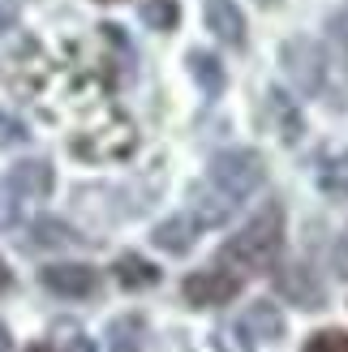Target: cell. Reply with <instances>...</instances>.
<instances>
[{"instance_id":"24","label":"cell","mask_w":348,"mask_h":352,"mask_svg":"<svg viewBox=\"0 0 348 352\" xmlns=\"http://www.w3.org/2000/svg\"><path fill=\"white\" fill-rule=\"evenodd\" d=\"M327 30H331V43L344 52V60H348V9H344V13H336V17H331V26H327Z\"/></svg>"},{"instance_id":"31","label":"cell","mask_w":348,"mask_h":352,"mask_svg":"<svg viewBox=\"0 0 348 352\" xmlns=\"http://www.w3.org/2000/svg\"><path fill=\"white\" fill-rule=\"evenodd\" d=\"M103 5H108V0H103Z\"/></svg>"},{"instance_id":"29","label":"cell","mask_w":348,"mask_h":352,"mask_svg":"<svg viewBox=\"0 0 348 352\" xmlns=\"http://www.w3.org/2000/svg\"><path fill=\"white\" fill-rule=\"evenodd\" d=\"M26 352H52V348H47V344H34V348H26Z\"/></svg>"},{"instance_id":"4","label":"cell","mask_w":348,"mask_h":352,"mask_svg":"<svg viewBox=\"0 0 348 352\" xmlns=\"http://www.w3.org/2000/svg\"><path fill=\"white\" fill-rule=\"evenodd\" d=\"M246 288V279H241L237 271H228L224 262H211V267H202L185 279V301L198 305V309H215V305H228L232 296Z\"/></svg>"},{"instance_id":"30","label":"cell","mask_w":348,"mask_h":352,"mask_svg":"<svg viewBox=\"0 0 348 352\" xmlns=\"http://www.w3.org/2000/svg\"><path fill=\"white\" fill-rule=\"evenodd\" d=\"M258 5H267V9H275V5H280V0H258Z\"/></svg>"},{"instance_id":"1","label":"cell","mask_w":348,"mask_h":352,"mask_svg":"<svg viewBox=\"0 0 348 352\" xmlns=\"http://www.w3.org/2000/svg\"><path fill=\"white\" fill-rule=\"evenodd\" d=\"M280 245H284V210L271 202L263 215H254L228 245H224L215 262H224V267L237 271L241 279H250V275L271 267L275 254H280Z\"/></svg>"},{"instance_id":"11","label":"cell","mask_w":348,"mask_h":352,"mask_svg":"<svg viewBox=\"0 0 348 352\" xmlns=\"http://www.w3.org/2000/svg\"><path fill=\"white\" fill-rule=\"evenodd\" d=\"M267 112H271V120H275V133H280V142H301V133H305V116H301V108L292 103L284 91H267Z\"/></svg>"},{"instance_id":"18","label":"cell","mask_w":348,"mask_h":352,"mask_svg":"<svg viewBox=\"0 0 348 352\" xmlns=\"http://www.w3.org/2000/svg\"><path fill=\"white\" fill-rule=\"evenodd\" d=\"M318 185H323V193H331V198H348V151L331 155V160L318 168Z\"/></svg>"},{"instance_id":"17","label":"cell","mask_w":348,"mask_h":352,"mask_svg":"<svg viewBox=\"0 0 348 352\" xmlns=\"http://www.w3.org/2000/svg\"><path fill=\"white\" fill-rule=\"evenodd\" d=\"M116 279H120V288H151V284H160V267L138 254H125V258H116Z\"/></svg>"},{"instance_id":"25","label":"cell","mask_w":348,"mask_h":352,"mask_svg":"<svg viewBox=\"0 0 348 352\" xmlns=\"http://www.w3.org/2000/svg\"><path fill=\"white\" fill-rule=\"evenodd\" d=\"M13 26H17V5L13 0H0V34L13 30Z\"/></svg>"},{"instance_id":"23","label":"cell","mask_w":348,"mask_h":352,"mask_svg":"<svg viewBox=\"0 0 348 352\" xmlns=\"http://www.w3.org/2000/svg\"><path fill=\"white\" fill-rule=\"evenodd\" d=\"M56 336H61V352H95V344L86 340L74 322H61V327H56Z\"/></svg>"},{"instance_id":"7","label":"cell","mask_w":348,"mask_h":352,"mask_svg":"<svg viewBox=\"0 0 348 352\" xmlns=\"http://www.w3.org/2000/svg\"><path fill=\"white\" fill-rule=\"evenodd\" d=\"M74 151L86 155V160H125L133 151V129H129V120H112L108 129H95L91 138H78Z\"/></svg>"},{"instance_id":"3","label":"cell","mask_w":348,"mask_h":352,"mask_svg":"<svg viewBox=\"0 0 348 352\" xmlns=\"http://www.w3.org/2000/svg\"><path fill=\"white\" fill-rule=\"evenodd\" d=\"M263 176H267V164H263L258 151H224V155H215V164H211V181L224 193H232V198L254 193L258 185H263Z\"/></svg>"},{"instance_id":"20","label":"cell","mask_w":348,"mask_h":352,"mask_svg":"<svg viewBox=\"0 0 348 352\" xmlns=\"http://www.w3.org/2000/svg\"><path fill=\"white\" fill-rule=\"evenodd\" d=\"M211 344H215V352H254V340H250V331L241 327V322L215 327L211 331Z\"/></svg>"},{"instance_id":"28","label":"cell","mask_w":348,"mask_h":352,"mask_svg":"<svg viewBox=\"0 0 348 352\" xmlns=\"http://www.w3.org/2000/svg\"><path fill=\"white\" fill-rule=\"evenodd\" d=\"M0 352H9V331L0 327Z\"/></svg>"},{"instance_id":"27","label":"cell","mask_w":348,"mask_h":352,"mask_svg":"<svg viewBox=\"0 0 348 352\" xmlns=\"http://www.w3.org/2000/svg\"><path fill=\"white\" fill-rule=\"evenodd\" d=\"M5 288H9V267L0 262V292H5Z\"/></svg>"},{"instance_id":"26","label":"cell","mask_w":348,"mask_h":352,"mask_svg":"<svg viewBox=\"0 0 348 352\" xmlns=\"http://www.w3.org/2000/svg\"><path fill=\"white\" fill-rule=\"evenodd\" d=\"M13 219V202H9V185H0V223Z\"/></svg>"},{"instance_id":"21","label":"cell","mask_w":348,"mask_h":352,"mask_svg":"<svg viewBox=\"0 0 348 352\" xmlns=\"http://www.w3.org/2000/svg\"><path fill=\"white\" fill-rule=\"evenodd\" d=\"M26 125L17 116H9V112H0V151H13V146H22L26 142Z\"/></svg>"},{"instance_id":"13","label":"cell","mask_w":348,"mask_h":352,"mask_svg":"<svg viewBox=\"0 0 348 352\" xmlns=\"http://www.w3.org/2000/svg\"><path fill=\"white\" fill-rule=\"evenodd\" d=\"M155 245H160L164 254H189L198 245V223L194 219H185V215H177V219H164L160 228H155V236H151Z\"/></svg>"},{"instance_id":"16","label":"cell","mask_w":348,"mask_h":352,"mask_svg":"<svg viewBox=\"0 0 348 352\" xmlns=\"http://www.w3.org/2000/svg\"><path fill=\"white\" fill-rule=\"evenodd\" d=\"M82 236L61 219H34L30 223V245L34 250H74Z\"/></svg>"},{"instance_id":"10","label":"cell","mask_w":348,"mask_h":352,"mask_svg":"<svg viewBox=\"0 0 348 352\" xmlns=\"http://www.w3.org/2000/svg\"><path fill=\"white\" fill-rule=\"evenodd\" d=\"M52 185H56V176H52V164L43 160H22L9 172V189L22 193V198H47Z\"/></svg>"},{"instance_id":"5","label":"cell","mask_w":348,"mask_h":352,"mask_svg":"<svg viewBox=\"0 0 348 352\" xmlns=\"http://www.w3.org/2000/svg\"><path fill=\"white\" fill-rule=\"evenodd\" d=\"M275 292L284 296V301L301 305V309H323V284L318 275L305 267V262H288V267H280V275H275Z\"/></svg>"},{"instance_id":"6","label":"cell","mask_w":348,"mask_h":352,"mask_svg":"<svg viewBox=\"0 0 348 352\" xmlns=\"http://www.w3.org/2000/svg\"><path fill=\"white\" fill-rule=\"evenodd\" d=\"M232 210H237V198L224 193L215 181L189 189V219H194L198 228H224L232 219Z\"/></svg>"},{"instance_id":"12","label":"cell","mask_w":348,"mask_h":352,"mask_svg":"<svg viewBox=\"0 0 348 352\" xmlns=\"http://www.w3.org/2000/svg\"><path fill=\"white\" fill-rule=\"evenodd\" d=\"M151 340L142 314H120L108 322V352H142Z\"/></svg>"},{"instance_id":"8","label":"cell","mask_w":348,"mask_h":352,"mask_svg":"<svg viewBox=\"0 0 348 352\" xmlns=\"http://www.w3.org/2000/svg\"><path fill=\"white\" fill-rule=\"evenodd\" d=\"M39 279H43V288L56 292V296H91L99 288V275L91 267H82V262H56V267H43Z\"/></svg>"},{"instance_id":"9","label":"cell","mask_w":348,"mask_h":352,"mask_svg":"<svg viewBox=\"0 0 348 352\" xmlns=\"http://www.w3.org/2000/svg\"><path fill=\"white\" fill-rule=\"evenodd\" d=\"M206 26L215 30V39L228 47L246 43V13L237 9V0H206Z\"/></svg>"},{"instance_id":"22","label":"cell","mask_w":348,"mask_h":352,"mask_svg":"<svg viewBox=\"0 0 348 352\" xmlns=\"http://www.w3.org/2000/svg\"><path fill=\"white\" fill-rule=\"evenodd\" d=\"M305 352H348V336L344 331H318V336H309Z\"/></svg>"},{"instance_id":"19","label":"cell","mask_w":348,"mask_h":352,"mask_svg":"<svg viewBox=\"0 0 348 352\" xmlns=\"http://www.w3.org/2000/svg\"><path fill=\"white\" fill-rule=\"evenodd\" d=\"M142 22L151 30H177L181 5H177V0H142Z\"/></svg>"},{"instance_id":"2","label":"cell","mask_w":348,"mask_h":352,"mask_svg":"<svg viewBox=\"0 0 348 352\" xmlns=\"http://www.w3.org/2000/svg\"><path fill=\"white\" fill-rule=\"evenodd\" d=\"M280 65L288 82L297 86V95H318L327 86V52L323 43H314L309 34H297V39H284L280 47Z\"/></svg>"},{"instance_id":"15","label":"cell","mask_w":348,"mask_h":352,"mask_svg":"<svg viewBox=\"0 0 348 352\" xmlns=\"http://www.w3.org/2000/svg\"><path fill=\"white\" fill-rule=\"evenodd\" d=\"M241 327L250 331V340H263V344L284 340V314L275 309V305H267V301L250 305V309H246V322H241Z\"/></svg>"},{"instance_id":"14","label":"cell","mask_w":348,"mask_h":352,"mask_svg":"<svg viewBox=\"0 0 348 352\" xmlns=\"http://www.w3.org/2000/svg\"><path fill=\"white\" fill-rule=\"evenodd\" d=\"M185 65H189V78H194L211 99L224 95V86H228V74H224V65H219L215 52H189V60H185Z\"/></svg>"}]
</instances>
